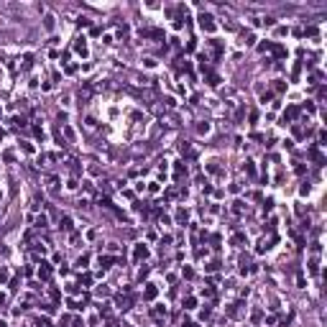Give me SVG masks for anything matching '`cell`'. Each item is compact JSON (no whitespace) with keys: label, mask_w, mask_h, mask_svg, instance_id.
<instances>
[{"label":"cell","mask_w":327,"mask_h":327,"mask_svg":"<svg viewBox=\"0 0 327 327\" xmlns=\"http://www.w3.org/2000/svg\"><path fill=\"white\" fill-rule=\"evenodd\" d=\"M202 28H207V31H212V28H215V26H212V18H210V15H202Z\"/></svg>","instance_id":"obj_1"},{"label":"cell","mask_w":327,"mask_h":327,"mask_svg":"<svg viewBox=\"0 0 327 327\" xmlns=\"http://www.w3.org/2000/svg\"><path fill=\"white\" fill-rule=\"evenodd\" d=\"M146 253H148V250L143 248V245H138V248H136V258H143V256H146Z\"/></svg>","instance_id":"obj_2"}]
</instances>
